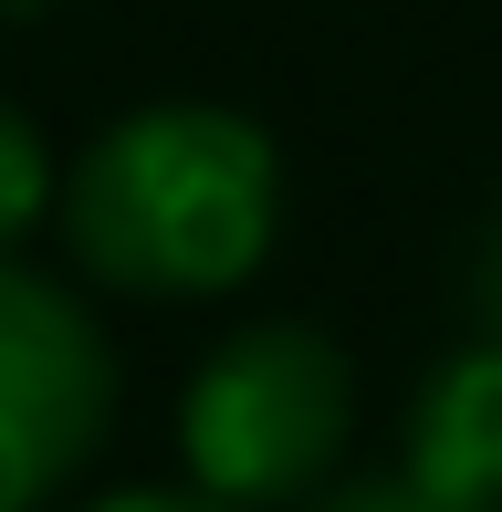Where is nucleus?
I'll return each instance as SVG.
<instances>
[{"label": "nucleus", "instance_id": "nucleus-1", "mask_svg": "<svg viewBox=\"0 0 502 512\" xmlns=\"http://www.w3.org/2000/svg\"><path fill=\"white\" fill-rule=\"evenodd\" d=\"M53 209H63V251L105 293L210 304L272 262L283 157L231 105H136L74 157Z\"/></svg>", "mask_w": 502, "mask_h": 512}, {"label": "nucleus", "instance_id": "nucleus-7", "mask_svg": "<svg viewBox=\"0 0 502 512\" xmlns=\"http://www.w3.org/2000/svg\"><path fill=\"white\" fill-rule=\"evenodd\" d=\"M84 512H231V502H210V492H105Z\"/></svg>", "mask_w": 502, "mask_h": 512}, {"label": "nucleus", "instance_id": "nucleus-8", "mask_svg": "<svg viewBox=\"0 0 502 512\" xmlns=\"http://www.w3.org/2000/svg\"><path fill=\"white\" fill-rule=\"evenodd\" d=\"M482 314H492V335H502V230H492V251H482Z\"/></svg>", "mask_w": 502, "mask_h": 512}, {"label": "nucleus", "instance_id": "nucleus-3", "mask_svg": "<svg viewBox=\"0 0 502 512\" xmlns=\"http://www.w3.org/2000/svg\"><path fill=\"white\" fill-rule=\"evenodd\" d=\"M116 429V345L63 283L0 262V512H42Z\"/></svg>", "mask_w": 502, "mask_h": 512}, {"label": "nucleus", "instance_id": "nucleus-4", "mask_svg": "<svg viewBox=\"0 0 502 512\" xmlns=\"http://www.w3.org/2000/svg\"><path fill=\"white\" fill-rule=\"evenodd\" d=\"M408 471L429 502H461V512H492L502 502V335L461 345V356L429 366V387L408 398Z\"/></svg>", "mask_w": 502, "mask_h": 512}, {"label": "nucleus", "instance_id": "nucleus-6", "mask_svg": "<svg viewBox=\"0 0 502 512\" xmlns=\"http://www.w3.org/2000/svg\"><path fill=\"white\" fill-rule=\"evenodd\" d=\"M314 512H461V502H429L419 481H346V492L314 502Z\"/></svg>", "mask_w": 502, "mask_h": 512}, {"label": "nucleus", "instance_id": "nucleus-5", "mask_svg": "<svg viewBox=\"0 0 502 512\" xmlns=\"http://www.w3.org/2000/svg\"><path fill=\"white\" fill-rule=\"evenodd\" d=\"M53 199H63V189H53V147L32 136V115L0 105V262H11V241H21Z\"/></svg>", "mask_w": 502, "mask_h": 512}, {"label": "nucleus", "instance_id": "nucleus-2", "mask_svg": "<svg viewBox=\"0 0 502 512\" xmlns=\"http://www.w3.org/2000/svg\"><path fill=\"white\" fill-rule=\"evenodd\" d=\"M356 418V377L335 356V335L314 324H241L210 345V366L178 398V450H189V492L262 512L304 502L335 471Z\"/></svg>", "mask_w": 502, "mask_h": 512}]
</instances>
